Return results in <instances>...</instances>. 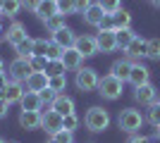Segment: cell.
<instances>
[{
	"mask_svg": "<svg viewBox=\"0 0 160 143\" xmlns=\"http://www.w3.org/2000/svg\"><path fill=\"white\" fill-rule=\"evenodd\" d=\"M84 124H86L88 131H105L108 124H110V115H108V110L103 107H91L86 112V117H84Z\"/></svg>",
	"mask_w": 160,
	"mask_h": 143,
	"instance_id": "6da1fadb",
	"label": "cell"
},
{
	"mask_svg": "<svg viewBox=\"0 0 160 143\" xmlns=\"http://www.w3.org/2000/svg\"><path fill=\"white\" fill-rule=\"evenodd\" d=\"M117 124H120V129L122 131H127V134H136V131L141 129V124H143V117H141L139 110H122L120 117H117Z\"/></svg>",
	"mask_w": 160,
	"mask_h": 143,
	"instance_id": "7a4b0ae2",
	"label": "cell"
},
{
	"mask_svg": "<svg viewBox=\"0 0 160 143\" xmlns=\"http://www.w3.org/2000/svg\"><path fill=\"white\" fill-rule=\"evenodd\" d=\"M122 83L124 81H120V79H115L112 74H108V76H103L98 81V93L105 98V100H117L122 95Z\"/></svg>",
	"mask_w": 160,
	"mask_h": 143,
	"instance_id": "3957f363",
	"label": "cell"
},
{
	"mask_svg": "<svg viewBox=\"0 0 160 143\" xmlns=\"http://www.w3.org/2000/svg\"><path fill=\"white\" fill-rule=\"evenodd\" d=\"M98 74H96V69L91 67H81L77 69V76H74V83H77V88L79 91H93L98 88Z\"/></svg>",
	"mask_w": 160,
	"mask_h": 143,
	"instance_id": "277c9868",
	"label": "cell"
},
{
	"mask_svg": "<svg viewBox=\"0 0 160 143\" xmlns=\"http://www.w3.org/2000/svg\"><path fill=\"white\" fill-rule=\"evenodd\" d=\"M41 126H43L48 134H58V131L62 129V115H58L55 110L41 112Z\"/></svg>",
	"mask_w": 160,
	"mask_h": 143,
	"instance_id": "5b68a950",
	"label": "cell"
},
{
	"mask_svg": "<svg viewBox=\"0 0 160 143\" xmlns=\"http://www.w3.org/2000/svg\"><path fill=\"white\" fill-rule=\"evenodd\" d=\"M48 81H50V76L46 74V72H31V74L27 76V91H33V93H41V91L48 88Z\"/></svg>",
	"mask_w": 160,
	"mask_h": 143,
	"instance_id": "8992f818",
	"label": "cell"
},
{
	"mask_svg": "<svg viewBox=\"0 0 160 143\" xmlns=\"http://www.w3.org/2000/svg\"><path fill=\"white\" fill-rule=\"evenodd\" d=\"M29 74H31V64H29V60L17 57V60L10 64V79H12V81H27Z\"/></svg>",
	"mask_w": 160,
	"mask_h": 143,
	"instance_id": "52a82bcc",
	"label": "cell"
},
{
	"mask_svg": "<svg viewBox=\"0 0 160 143\" xmlns=\"http://www.w3.org/2000/svg\"><path fill=\"white\" fill-rule=\"evenodd\" d=\"M22 95H24V88H22L19 81H7V86L0 91V98L7 102V105H12V102H19Z\"/></svg>",
	"mask_w": 160,
	"mask_h": 143,
	"instance_id": "ba28073f",
	"label": "cell"
},
{
	"mask_svg": "<svg viewBox=\"0 0 160 143\" xmlns=\"http://www.w3.org/2000/svg\"><path fill=\"white\" fill-rule=\"evenodd\" d=\"M74 48L79 50L84 57H91V55L98 53V43H96V36H77Z\"/></svg>",
	"mask_w": 160,
	"mask_h": 143,
	"instance_id": "9c48e42d",
	"label": "cell"
},
{
	"mask_svg": "<svg viewBox=\"0 0 160 143\" xmlns=\"http://www.w3.org/2000/svg\"><path fill=\"white\" fill-rule=\"evenodd\" d=\"M62 64H65V69H72V72H77V69H81V62H84V55L77 50V48H67L65 53H62Z\"/></svg>",
	"mask_w": 160,
	"mask_h": 143,
	"instance_id": "30bf717a",
	"label": "cell"
},
{
	"mask_svg": "<svg viewBox=\"0 0 160 143\" xmlns=\"http://www.w3.org/2000/svg\"><path fill=\"white\" fill-rule=\"evenodd\" d=\"M96 43H98V53H112L117 50V41H115V31H103L100 29L98 36H96Z\"/></svg>",
	"mask_w": 160,
	"mask_h": 143,
	"instance_id": "8fae6325",
	"label": "cell"
},
{
	"mask_svg": "<svg viewBox=\"0 0 160 143\" xmlns=\"http://www.w3.org/2000/svg\"><path fill=\"white\" fill-rule=\"evenodd\" d=\"M132 62L129 60H115L112 67H110V74L115 79H120V81H129V74H132Z\"/></svg>",
	"mask_w": 160,
	"mask_h": 143,
	"instance_id": "7c38bea8",
	"label": "cell"
},
{
	"mask_svg": "<svg viewBox=\"0 0 160 143\" xmlns=\"http://www.w3.org/2000/svg\"><path fill=\"white\" fill-rule=\"evenodd\" d=\"M134 98H136V102H141V105H153V102H155V88L151 86V83L136 86V91H134Z\"/></svg>",
	"mask_w": 160,
	"mask_h": 143,
	"instance_id": "4fadbf2b",
	"label": "cell"
},
{
	"mask_svg": "<svg viewBox=\"0 0 160 143\" xmlns=\"http://www.w3.org/2000/svg\"><path fill=\"white\" fill-rule=\"evenodd\" d=\"M50 110H55L58 115L67 117V115L74 112V100L69 98V95H58V98L53 100V105H50Z\"/></svg>",
	"mask_w": 160,
	"mask_h": 143,
	"instance_id": "5bb4252c",
	"label": "cell"
},
{
	"mask_svg": "<svg viewBox=\"0 0 160 143\" xmlns=\"http://www.w3.org/2000/svg\"><path fill=\"white\" fill-rule=\"evenodd\" d=\"M19 124H22V129H38L41 126V112H33V110H22V115H19Z\"/></svg>",
	"mask_w": 160,
	"mask_h": 143,
	"instance_id": "9a60e30c",
	"label": "cell"
},
{
	"mask_svg": "<svg viewBox=\"0 0 160 143\" xmlns=\"http://www.w3.org/2000/svg\"><path fill=\"white\" fill-rule=\"evenodd\" d=\"M103 17H105V10H103L98 2H91V5H88V10L84 12V21H86V24H91V26H100Z\"/></svg>",
	"mask_w": 160,
	"mask_h": 143,
	"instance_id": "2e32d148",
	"label": "cell"
},
{
	"mask_svg": "<svg viewBox=\"0 0 160 143\" xmlns=\"http://www.w3.org/2000/svg\"><path fill=\"white\" fill-rule=\"evenodd\" d=\"M53 41L58 43L60 48H65V50H67V48H74V41H77V36L72 34V29L62 26L60 31H55V34H53Z\"/></svg>",
	"mask_w": 160,
	"mask_h": 143,
	"instance_id": "e0dca14e",
	"label": "cell"
},
{
	"mask_svg": "<svg viewBox=\"0 0 160 143\" xmlns=\"http://www.w3.org/2000/svg\"><path fill=\"white\" fill-rule=\"evenodd\" d=\"M129 81L134 86H143V83H151V72H148L143 64H134L132 74H129Z\"/></svg>",
	"mask_w": 160,
	"mask_h": 143,
	"instance_id": "ac0fdd59",
	"label": "cell"
},
{
	"mask_svg": "<svg viewBox=\"0 0 160 143\" xmlns=\"http://www.w3.org/2000/svg\"><path fill=\"white\" fill-rule=\"evenodd\" d=\"M22 110H33V112H41V107H43V102H41V95L33 93V91H24V95H22Z\"/></svg>",
	"mask_w": 160,
	"mask_h": 143,
	"instance_id": "d6986e66",
	"label": "cell"
},
{
	"mask_svg": "<svg viewBox=\"0 0 160 143\" xmlns=\"http://www.w3.org/2000/svg\"><path fill=\"white\" fill-rule=\"evenodd\" d=\"M36 14H38V19L48 21L50 17L60 14V12H58V2H55V0H41V5L36 7Z\"/></svg>",
	"mask_w": 160,
	"mask_h": 143,
	"instance_id": "ffe728a7",
	"label": "cell"
},
{
	"mask_svg": "<svg viewBox=\"0 0 160 143\" xmlns=\"http://www.w3.org/2000/svg\"><path fill=\"white\" fill-rule=\"evenodd\" d=\"M134 38H136V34H134L132 29H115V41H117V48H120V50H127Z\"/></svg>",
	"mask_w": 160,
	"mask_h": 143,
	"instance_id": "44dd1931",
	"label": "cell"
},
{
	"mask_svg": "<svg viewBox=\"0 0 160 143\" xmlns=\"http://www.w3.org/2000/svg\"><path fill=\"white\" fill-rule=\"evenodd\" d=\"M14 50H17V57H22V60H31L33 57V38H24V41H19L17 45H14Z\"/></svg>",
	"mask_w": 160,
	"mask_h": 143,
	"instance_id": "7402d4cb",
	"label": "cell"
},
{
	"mask_svg": "<svg viewBox=\"0 0 160 143\" xmlns=\"http://www.w3.org/2000/svg\"><path fill=\"white\" fill-rule=\"evenodd\" d=\"M124 53H127L129 57H146V41L136 36V38L129 43V48L124 50Z\"/></svg>",
	"mask_w": 160,
	"mask_h": 143,
	"instance_id": "603a6c76",
	"label": "cell"
},
{
	"mask_svg": "<svg viewBox=\"0 0 160 143\" xmlns=\"http://www.w3.org/2000/svg\"><path fill=\"white\" fill-rule=\"evenodd\" d=\"M24 38H27V29L22 26V24H12V26H10V31H7V43L17 45V43L24 41Z\"/></svg>",
	"mask_w": 160,
	"mask_h": 143,
	"instance_id": "cb8c5ba5",
	"label": "cell"
},
{
	"mask_svg": "<svg viewBox=\"0 0 160 143\" xmlns=\"http://www.w3.org/2000/svg\"><path fill=\"white\" fill-rule=\"evenodd\" d=\"M112 21H115V29H129L132 26V14L127 10H117L112 14Z\"/></svg>",
	"mask_w": 160,
	"mask_h": 143,
	"instance_id": "d4e9b609",
	"label": "cell"
},
{
	"mask_svg": "<svg viewBox=\"0 0 160 143\" xmlns=\"http://www.w3.org/2000/svg\"><path fill=\"white\" fill-rule=\"evenodd\" d=\"M55 2H58V12H60L62 17L77 12V0H55Z\"/></svg>",
	"mask_w": 160,
	"mask_h": 143,
	"instance_id": "484cf974",
	"label": "cell"
},
{
	"mask_svg": "<svg viewBox=\"0 0 160 143\" xmlns=\"http://www.w3.org/2000/svg\"><path fill=\"white\" fill-rule=\"evenodd\" d=\"M146 57H151V60H160V38H151V41H146Z\"/></svg>",
	"mask_w": 160,
	"mask_h": 143,
	"instance_id": "4316f807",
	"label": "cell"
},
{
	"mask_svg": "<svg viewBox=\"0 0 160 143\" xmlns=\"http://www.w3.org/2000/svg\"><path fill=\"white\" fill-rule=\"evenodd\" d=\"M65 86H67V76L65 74H55V76H50V81H48V88H53L55 93L65 91Z\"/></svg>",
	"mask_w": 160,
	"mask_h": 143,
	"instance_id": "83f0119b",
	"label": "cell"
},
{
	"mask_svg": "<svg viewBox=\"0 0 160 143\" xmlns=\"http://www.w3.org/2000/svg\"><path fill=\"white\" fill-rule=\"evenodd\" d=\"M103 10H105V14H115L117 10H122V0H96Z\"/></svg>",
	"mask_w": 160,
	"mask_h": 143,
	"instance_id": "f1b7e54d",
	"label": "cell"
},
{
	"mask_svg": "<svg viewBox=\"0 0 160 143\" xmlns=\"http://www.w3.org/2000/svg\"><path fill=\"white\" fill-rule=\"evenodd\" d=\"M19 10H22V0H5V5H2V14H7V17H14Z\"/></svg>",
	"mask_w": 160,
	"mask_h": 143,
	"instance_id": "f546056e",
	"label": "cell"
},
{
	"mask_svg": "<svg viewBox=\"0 0 160 143\" xmlns=\"http://www.w3.org/2000/svg\"><path fill=\"white\" fill-rule=\"evenodd\" d=\"M48 45H50V41H46V38H33V55H38V57H46ZM46 60H48V57H46Z\"/></svg>",
	"mask_w": 160,
	"mask_h": 143,
	"instance_id": "4dcf8cb0",
	"label": "cell"
},
{
	"mask_svg": "<svg viewBox=\"0 0 160 143\" xmlns=\"http://www.w3.org/2000/svg\"><path fill=\"white\" fill-rule=\"evenodd\" d=\"M67 69L65 64H62V60H50L48 62V67H46V74L48 76H55V74H65Z\"/></svg>",
	"mask_w": 160,
	"mask_h": 143,
	"instance_id": "1f68e13d",
	"label": "cell"
},
{
	"mask_svg": "<svg viewBox=\"0 0 160 143\" xmlns=\"http://www.w3.org/2000/svg\"><path fill=\"white\" fill-rule=\"evenodd\" d=\"M146 119H148L151 124H153V126H158V124H160V102H153V105L148 107Z\"/></svg>",
	"mask_w": 160,
	"mask_h": 143,
	"instance_id": "d6a6232c",
	"label": "cell"
},
{
	"mask_svg": "<svg viewBox=\"0 0 160 143\" xmlns=\"http://www.w3.org/2000/svg\"><path fill=\"white\" fill-rule=\"evenodd\" d=\"M62 53H65V48H60L55 41H50V45H48V53H46V57H48V62L50 60H60L62 57Z\"/></svg>",
	"mask_w": 160,
	"mask_h": 143,
	"instance_id": "836d02e7",
	"label": "cell"
},
{
	"mask_svg": "<svg viewBox=\"0 0 160 143\" xmlns=\"http://www.w3.org/2000/svg\"><path fill=\"white\" fill-rule=\"evenodd\" d=\"M46 26L50 29L53 34H55V31H60V29L65 26V17H62V14H55V17H50V19L46 21Z\"/></svg>",
	"mask_w": 160,
	"mask_h": 143,
	"instance_id": "e575fe53",
	"label": "cell"
},
{
	"mask_svg": "<svg viewBox=\"0 0 160 143\" xmlns=\"http://www.w3.org/2000/svg\"><path fill=\"white\" fill-rule=\"evenodd\" d=\"M29 64H31V72H46L48 60H46V57H38V55H33L31 60H29Z\"/></svg>",
	"mask_w": 160,
	"mask_h": 143,
	"instance_id": "d590c367",
	"label": "cell"
},
{
	"mask_svg": "<svg viewBox=\"0 0 160 143\" xmlns=\"http://www.w3.org/2000/svg\"><path fill=\"white\" fill-rule=\"evenodd\" d=\"M53 138L58 143H74V131H67V129H60L58 134H53Z\"/></svg>",
	"mask_w": 160,
	"mask_h": 143,
	"instance_id": "8d00e7d4",
	"label": "cell"
},
{
	"mask_svg": "<svg viewBox=\"0 0 160 143\" xmlns=\"http://www.w3.org/2000/svg\"><path fill=\"white\" fill-rule=\"evenodd\" d=\"M79 126V119H77V115H67V117H62V129H67V131H74Z\"/></svg>",
	"mask_w": 160,
	"mask_h": 143,
	"instance_id": "74e56055",
	"label": "cell"
},
{
	"mask_svg": "<svg viewBox=\"0 0 160 143\" xmlns=\"http://www.w3.org/2000/svg\"><path fill=\"white\" fill-rule=\"evenodd\" d=\"M38 95H41V102H43V105H53V100H55L60 93H55L53 88H46V91H41Z\"/></svg>",
	"mask_w": 160,
	"mask_h": 143,
	"instance_id": "f35d334b",
	"label": "cell"
},
{
	"mask_svg": "<svg viewBox=\"0 0 160 143\" xmlns=\"http://www.w3.org/2000/svg\"><path fill=\"white\" fill-rule=\"evenodd\" d=\"M98 29H103V31H115L112 14H105V17H103V21H100V26H98Z\"/></svg>",
	"mask_w": 160,
	"mask_h": 143,
	"instance_id": "ab89813d",
	"label": "cell"
},
{
	"mask_svg": "<svg viewBox=\"0 0 160 143\" xmlns=\"http://www.w3.org/2000/svg\"><path fill=\"white\" fill-rule=\"evenodd\" d=\"M41 5V0H22V7H27V10H33L36 12V7Z\"/></svg>",
	"mask_w": 160,
	"mask_h": 143,
	"instance_id": "60d3db41",
	"label": "cell"
},
{
	"mask_svg": "<svg viewBox=\"0 0 160 143\" xmlns=\"http://www.w3.org/2000/svg\"><path fill=\"white\" fill-rule=\"evenodd\" d=\"M88 5H91V0H77V12L84 14V12L88 10Z\"/></svg>",
	"mask_w": 160,
	"mask_h": 143,
	"instance_id": "b9f144b4",
	"label": "cell"
},
{
	"mask_svg": "<svg viewBox=\"0 0 160 143\" xmlns=\"http://www.w3.org/2000/svg\"><path fill=\"white\" fill-rule=\"evenodd\" d=\"M7 81H12V79H10V74H7V72H2V74H0V91L7 86Z\"/></svg>",
	"mask_w": 160,
	"mask_h": 143,
	"instance_id": "7bdbcfd3",
	"label": "cell"
},
{
	"mask_svg": "<svg viewBox=\"0 0 160 143\" xmlns=\"http://www.w3.org/2000/svg\"><path fill=\"white\" fill-rule=\"evenodd\" d=\"M7 107H10V105H7V102L0 98V117H5V115H7Z\"/></svg>",
	"mask_w": 160,
	"mask_h": 143,
	"instance_id": "ee69618b",
	"label": "cell"
},
{
	"mask_svg": "<svg viewBox=\"0 0 160 143\" xmlns=\"http://www.w3.org/2000/svg\"><path fill=\"white\" fill-rule=\"evenodd\" d=\"M146 141H148L146 136H132V138H129L127 143H146Z\"/></svg>",
	"mask_w": 160,
	"mask_h": 143,
	"instance_id": "f6af8a7d",
	"label": "cell"
},
{
	"mask_svg": "<svg viewBox=\"0 0 160 143\" xmlns=\"http://www.w3.org/2000/svg\"><path fill=\"white\" fill-rule=\"evenodd\" d=\"M146 143H160V138H158V136H153V138H148Z\"/></svg>",
	"mask_w": 160,
	"mask_h": 143,
	"instance_id": "bcb514c9",
	"label": "cell"
},
{
	"mask_svg": "<svg viewBox=\"0 0 160 143\" xmlns=\"http://www.w3.org/2000/svg\"><path fill=\"white\" fill-rule=\"evenodd\" d=\"M2 72H5V62L0 60V74H2Z\"/></svg>",
	"mask_w": 160,
	"mask_h": 143,
	"instance_id": "7dc6e473",
	"label": "cell"
},
{
	"mask_svg": "<svg viewBox=\"0 0 160 143\" xmlns=\"http://www.w3.org/2000/svg\"><path fill=\"white\" fill-rule=\"evenodd\" d=\"M155 136H158V138H160V124H158V131H155Z\"/></svg>",
	"mask_w": 160,
	"mask_h": 143,
	"instance_id": "c3c4849f",
	"label": "cell"
},
{
	"mask_svg": "<svg viewBox=\"0 0 160 143\" xmlns=\"http://www.w3.org/2000/svg\"><path fill=\"white\" fill-rule=\"evenodd\" d=\"M2 5H5V0H0V12H2Z\"/></svg>",
	"mask_w": 160,
	"mask_h": 143,
	"instance_id": "681fc988",
	"label": "cell"
},
{
	"mask_svg": "<svg viewBox=\"0 0 160 143\" xmlns=\"http://www.w3.org/2000/svg\"><path fill=\"white\" fill-rule=\"evenodd\" d=\"M153 2H155V7H160V0H153Z\"/></svg>",
	"mask_w": 160,
	"mask_h": 143,
	"instance_id": "f907efd6",
	"label": "cell"
},
{
	"mask_svg": "<svg viewBox=\"0 0 160 143\" xmlns=\"http://www.w3.org/2000/svg\"><path fill=\"white\" fill-rule=\"evenodd\" d=\"M48 143H58V141H55V138H50V141H48Z\"/></svg>",
	"mask_w": 160,
	"mask_h": 143,
	"instance_id": "816d5d0a",
	"label": "cell"
},
{
	"mask_svg": "<svg viewBox=\"0 0 160 143\" xmlns=\"http://www.w3.org/2000/svg\"><path fill=\"white\" fill-rule=\"evenodd\" d=\"M10 143H19V141H10Z\"/></svg>",
	"mask_w": 160,
	"mask_h": 143,
	"instance_id": "f5cc1de1",
	"label": "cell"
},
{
	"mask_svg": "<svg viewBox=\"0 0 160 143\" xmlns=\"http://www.w3.org/2000/svg\"><path fill=\"white\" fill-rule=\"evenodd\" d=\"M0 143H5V141H2V138H0Z\"/></svg>",
	"mask_w": 160,
	"mask_h": 143,
	"instance_id": "db71d44e",
	"label": "cell"
},
{
	"mask_svg": "<svg viewBox=\"0 0 160 143\" xmlns=\"http://www.w3.org/2000/svg\"><path fill=\"white\" fill-rule=\"evenodd\" d=\"M0 14H2V12H0Z\"/></svg>",
	"mask_w": 160,
	"mask_h": 143,
	"instance_id": "11a10c76",
	"label": "cell"
}]
</instances>
